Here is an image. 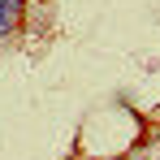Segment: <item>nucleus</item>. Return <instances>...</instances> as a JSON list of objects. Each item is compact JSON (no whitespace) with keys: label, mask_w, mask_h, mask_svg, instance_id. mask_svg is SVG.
I'll use <instances>...</instances> for the list:
<instances>
[{"label":"nucleus","mask_w":160,"mask_h":160,"mask_svg":"<svg viewBox=\"0 0 160 160\" xmlns=\"http://www.w3.org/2000/svg\"><path fill=\"white\" fill-rule=\"evenodd\" d=\"M18 13H22V0H0V35H9V30H13Z\"/></svg>","instance_id":"obj_1"}]
</instances>
